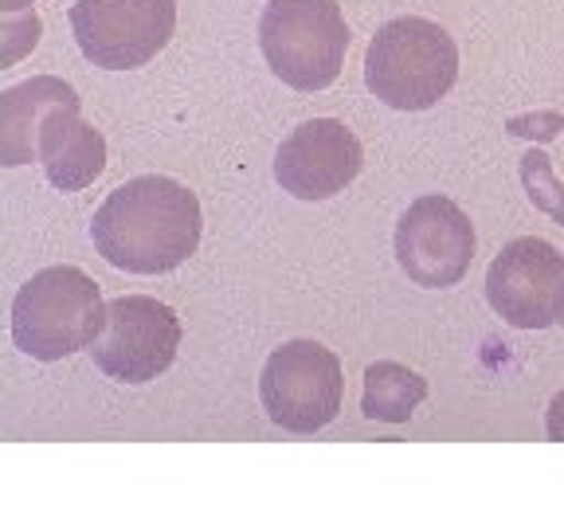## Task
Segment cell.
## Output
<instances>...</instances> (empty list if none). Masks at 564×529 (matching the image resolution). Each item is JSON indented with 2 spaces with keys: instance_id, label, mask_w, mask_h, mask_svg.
Segmentation results:
<instances>
[{
  "instance_id": "1",
  "label": "cell",
  "mask_w": 564,
  "mask_h": 529,
  "mask_svg": "<svg viewBox=\"0 0 564 529\" xmlns=\"http://www.w3.org/2000/svg\"><path fill=\"white\" fill-rule=\"evenodd\" d=\"M200 201L173 176H133L90 220L98 256L130 274L176 271L200 247Z\"/></svg>"
},
{
  "instance_id": "2",
  "label": "cell",
  "mask_w": 564,
  "mask_h": 529,
  "mask_svg": "<svg viewBox=\"0 0 564 529\" xmlns=\"http://www.w3.org/2000/svg\"><path fill=\"white\" fill-rule=\"evenodd\" d=\"M106 302L98 282L79 267H44L17 291L12 342L32 361H63L90 349L102 334Z\"/></svg>"
},
{
  "instance_id": "3",
  "label": "cell",
  "mask_w": 564,
  "mask_h": 529,
  "mask_svg": "<svg viewBox=\"0 0 564 529\" xmlns=\"http://www.w3.org/2000/svg\"><path fill=\"white\" fill-rule=\"evenodd\" d=\"M458 79V47L447 28L400 17L377 28L365 55V87L392 110H432Z\"/></svg>"
},
{
  "instance_id": "4",
  "label": "cell",
  "mask_w": 564,
  "mask_h": 529,
  "mask_svg": "<svg viewBox=\"0 0 564 529\" xmlns=\"http://www.w3.org/2000/svg\"><path fill=\"white\" fill-rule=\"evenodd\" d=\"M259 47L286 87L314 95L341 75L349 24L334 0H271L259 20Z\"/></svg>"
},
{
  "instance_id": "5",
  "label": "cell",
  "mask_w": 564,
  "mask_h": 529,
  "mask_svg": "<svg viewBox=\"0 0 564 529\" xmlns=\"http://www.w3.org/2000/svg\"><path fill=\"white\" fill-rule=\"evenodd\" d=\"M345 397L341 357L322 342H286L267 357L259 400L271 423L294 435H314L337 420Z\"/></svg>"
},
{
  "instance_id": "6",
  "label": "cell",
  "mask_w": 564,
  "mask_h": 529,
  "mask_svg": "<svg viewBox=\"0 0 564 529\" xmlns=\"http://www.w3.org/2000/svg\"><path fill=\"white\" fill-rule=\"evenodd\" d=\"M181 337L185 330H181L173 306L150 299V294H122V299L106 302L102 334L87 353L118 385H150L176 361Z\"/></svg>"
},
{
  "instance_id": "7",
  "label": "cell",
  "mask_w": 564,
  "mask_h": 529,
  "mask_svg": "<svg viewBox=\"0 0 564 529\" xmlns=\"http://www.w3.org/2000/svg\"><path fill=\"white\" fill-rule=\"evenodd\" d=\"M70 32L95 67H145L173 40L176 0H79L70 4Z\"/></svg>"
},
{
  "instance_id": "8",
  "label": "cell",
  "mask_w": 564,
  "mask_h": 529,
  "mask_svg": "<svg viewBox=\"0 0 564 529\" xmlns=\"http://www.w3.org/2000/svg\"><path fill=\"white\" fill-rule=\"evenodd\" d=\"M397 263L423 291H447L467 279L475 263V224L455 201L427 193L408 204L397 224Z\"/></svg>"
},
{
  "instance_id": "9",
  "label": "cell",
  "mask_w": 564,
  "mask_h": 529,
  "mask_svg": "<svg viewBox=\"0 0 564 529\" xmlns=\"http://www.w3.org/2000/svg\"><path fill=\"white\" fill-rule=\"evenodd\" d=\"M486 302L513 330H549L564 322V256L549 239L521 236L494 256Z\"/></svg>"
},
{
  "instance_id": "10",
  "label": "cell",
  "mask_w": 564,
  "mask_h": 529,
  "mask_svg": "<svg viewBox=\"0 0 564 529\" xmlns=\"http://www.w3.org/2000/svg\"><path fill=\"white\" fill-rule=\"evenodd\" d=\"M365 150L357 133L337 118L302 122L274 153V181L294 201H329L357 181Z\"/></svg>"
},
{
  "instance_id": "11",
  "label": "cell",
  "mask_w": 564,
  "mask_h": 529,
  "mask_svg": "<svg viewBox=\"0 0 564 529\" xmlns=\"http://www.w3.org/2000/svg\"><path fill=\"white\" fill-rule=\"evenodd\" d=\"M79 110L83 102L55 106L40 130V145H35V158L59 193H79V188L95 185L106 169V138L95 126L83 122Z\"/></svg>"
},
{
  "instance_id": "12",
  "label": "cell",
  "mask_w": 564,
  "mask_h": 529,
  "mask_svg": "<svg viewBox=\"0 0 564 529\" xmlns=\"http://www.w3.org/2000/svg\"><path fill=\"white\" fill-rule=\"evenodd\" d=\"M75 102H79V90L55 75H35V79L4 90L0 95V165L20 169L40 161L35 145H40V130H44L47 115L55 106Z\"/></svg>"
},
{
  "instance_id": "13",
  "label": "cell",
  "mask_w": 564,
  "mask_h": 529,
  "mask_svg": "<svg viewBox=\"0 0 564 529\" xmlns=\"http://www.w3.org/2000/svg\"><path fill=\"white\" fill-rule=\"evenodd\" d=\"M427 400V380L408 365L377 361L365 369L361 412L377 423H408L415 408Z\"/></svg>"
},
{
  "instance_id": "14",
  "label": "cell",
  "mask_w": 564,
  "mask_h": 529,
  "mask_svg": "<svg viewBox=\"0 0 564 529\" xmlns=\"http://www.w3.org/2000/svg\"><path fill=\"white\" fill-rule=\"evenodd\" d=\"M521 188H525V196H529L533 208L545 212L549 220L564 228V185L556 181L549 153L529 150L525 158H521Z\"/></svg>"
},
{
  "instance_id": "15",
  "label": "cell",
  "mask_w": 564,
  "mask_h": 529,
  "mask_svg": "<svg viewBox=\"0 0 564 529\" xmlns=\"http://www.w3.org/2000/svg\"><path fill=\"white\" fill-rule=\"evenodd\" d=\"M40 32H44V24H40V17H35L32 9L4 17V67H12L28 47H35Z\"/></svg>"
},
{
  "instance_id": "16",
  "label": "cell",
  "mask_w": 564,
  "mask_h": 529,
  "mask_svg": "<svg viewBox=\"0 0 564 529\" xmlns=\"http://www.w3.org/2000/svg\"><path fill=\"white\" fill-rule=\"evenodd\" d=\"M564 126V118L561 115H521V118H510L506 122V130L513 133V138H538V141H549V138H556V130Z\"/></svg>"
},
{
  "instance_id": "17",
  "label": "cell",
  "mask_w": 564,
  "mask_h": 529,
  "mask_svg": "<svg viewBox=\"0 0 564 529\" xmlns=\"http://www.w3.org/2000/svg\"><path fill=\"white\" fill-rule=\"evenodd\" d=\"M545 435L549 443H564V388L549 400V412H545Z\"/></svg>"
},
{
  "instance_id": "18",
  "label": "cell",
  "mask_w": 564,
  "mask_h": 529,
  "mask_svg": "<svg viewBox=\"0 0 564 529\" xmlns=\"http://www.w3.org/2000/svg\"><path fill=\"white\" fill-rule=\"evenodd\" d=\"M32 9V0H0V12L4 17H12V12H28Z\"/></svg>"
}]
</instances>
